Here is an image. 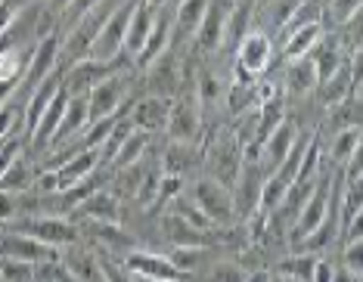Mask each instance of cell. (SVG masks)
Listing matches in <instances>:
<instances>
[{
    "mask_svg": "<svg viewBox=\"0 0 363 282\" xmlns=\"http://www.w3.org/2000/svg\"><path fill=\"white\" fill-rule=\"evenodd\" d=\"M239 168H242V146L233 137L230 124H218L202 137V177H211L220 186L233 189Z\"/></svg>",
    "mask_w": 363,
    "mask_h": 282,
    "instance_id": "cell-1",
    "label": "cell"
},
{
    "mask_svg": "<svg viewBox=\"0 0 363 282\" xmlns=\"http://www.w3.org/2000/svg\"><path fill=\"white\" fill-rule=\"evenodd\" d=\"M277 62V40L252 25V31L239 40V47L230 56V81H258L267 72H274Z\"/></svg>",
    "mask_w": 363,
    "mask_h": 282,
    "instance_id": "cell-2",
    "label": "cell"
},
{
    "mask_svg": "<svg viewBox=\"0 0 363 282\" xmlns=\"http://www.w3.org/2000/svg\"><path fill=\"white\" fill-rule=\"evenodd\" d=\"M125 69H134L128 56H121V60H94V56H84V60H78L72 65H62V90L69 96H87L96 84H103V81H109L112 74H118Z\"/></svg>",
    "mask_w": 363,
    "mask_h": 282,
    "instance_id": "cell-3",
    "label": "cell"
},
{
    "mask_svg": "<svg viewBox=\"0 0 363 282\" xmlns=\"http://www.w3.org/2000/svg\"><path fill=\"white\" fill-rule=\"evenodd\" d=\"M184 50L168 47L164 53H159L155 60L140 72V84H143V94L150 96H162V99H174L180 84H184Z\"/></svg>",
    "mask_w": 363,
    "mask_h": 282,
    "instance_id": "cell-4",
    "label": "cell"
},
{
    "mask_svg": "<svg viewBox=\"0 0 363 282\" xmlns=\"http://www.w3.org/2000/svg\"><path fill=\"white\" fill-rule=\"evenodd\" d=\"M193 202L199 205V211L205 214V220L211 223V230H224V227H233L236 220V208H233V193L227 186H220L218 180L211 177H196L193 184H186Z\"/></svg>",
    "mask_w": 363,
    "mask_h": 282,
    "instance_id": "cell-5",
    "label": "cell"
},
{
    "mask_svg": "<svg viewBox=\"0 0 363 282\" xmlns=\"http://www.w3.org/2000/svg\"><path fill=\"white\" fill-rule=\"evenodd\" d=\"M4 227L16 230V233H26L31 239H38V242L56 248V252H65V248L78 245L81 242V230L75 220L69 218H19L13 223H4Z\"/></svg>",
    "mask_w": 363,
    "mask_h": 282,
    "instance_id": "cell-6",
    "label": "cell"
},
{
    "mask_svg": "<svg viewBox=\"0 0 363 282\" xmlns=\"http://www.w3.org/2000/svg\"><path fill=\"white\" fill-rule=\"evenodd\" d=\"M134 6H137V0H121L109 13V19L103 22L100 35H96L94 47H90L94 60H121L125 56V35H128V22H130Z\"/></svg>",
    "mask_w": 363,
    "mask_h": 282,
    "instance_id": "cell-7",
    "label": "cell"
},
{
    "mask_svg": "<svg viewBox=\"0 0 363 282\" xmlns=\"http://www.w3.org/2000/svg\"><path fill=\"white\" fill-rule=\"evenodd\" d=\"M264 180H267V174L255 159H242V168H239V177L233 184V208H236V220L245 223L252 220L255 214L261 208V189H264Z\"/></svg>",
    "mask_w": 363,
    "mask_h": 282,
    "instance_id": "cell-8",
    "label": "cell"
},
{
    "mask_svg": "<svg viewBox=\"0 0 363 282\" xmlns=\"http://www.w3.org/2000/svg\"><path fill=\"white\" fill-rule=\"evenodd\" d=\"M168 115H171V99L150 96V94H137L128 106V121L134 124L137 130H146V134H152V137L164 134Z\"/></svg>",
    "mask_w": 363,
    "mask_h": 282,
    "instance_id": "cell-9",
    "label": "cell"
},
{
    "mask_svg": "<svg viewBox=\"0 0 363 282\" xmlns=\"http://www.w3.org/2000/svg\"><path fill=\"white\" fill-rule=\"evenodd\" d=\"M69 220H75V223H121L125 220V202H121L109 186H103V189H96V193H90Z\"/></svg>",
    "mask_w": 363,
    "mask_h": 282,
    "instance_id": "cell-10",
    "label": "cell"
},
{
    "mask_svg": "<svg viewBox=\"0 0 363 282\" xmlns=\"http://www.w3.org/2000/svg\"><path fill=\"white\" fill-rule=\"evenodd\" d=\"M130 276H143V279H159V282H184L177 276V270L171 267L168 254L164 252H152V248H134L130 254L118 261Z\"/></svg>",
    "mask_w": 363,
    "mask_h": 282,
    "instance_id": "cell-11",
    "label": "cell"
},
{
    "mask_svg": "<svg viewBox=\"0 0 363 282\" xmlns=\"http://www.w3.org/2000/svg\"><path fill=\"white\" fill-rule=\"evenodd\" d=\"M348 96H360V78L354 74L351 62H345L335 74H329L326 81H320V84L313 87V94H311V99L323 112L333 109V106H338V103H345Z\"/></svg>",
    "mask_w": 363,
    "mask_h": 282,
    "instance_id": "cell-12",
    "label": "cell"
},
{
    "mask_svg": "<svg viewBox=\"0 0 363 282\" xmlns=\"http://www.w3.org/2000/svg\"><path fill=\"white\" fill-rule=\"evenodd\" d=\"M62 69V60H60V35H47L40 38L35 50H31V60H28V69L22 74V90H31L38 87L44 78H50L53 72Z\"/></svg>",
    "mask_w": 363,
    "mask_h": 282,
    "instance_id": "cell-13",
    "label": "cell"
},
{
    "mask_svg": "<svg viewBox=\"0 0 363 282\" xmlns=\"http://www.w3.org/2000/svg\"><path fill=\"white\" fill-rule=\"evenodd\" d=\"M60 261H62V267L69 270L72 282H106L100 252H96V248H90L84 239H81L78 245L60 252Z\"/></svg>",
    "mask_w": 363,
    "mask_h": 282,
    "instance_id": "cell-14",
    "label": "cell"
},
{
    "mask_svg": "<svg viewBox=\"0 0 363 282\" xmlns=\"http://www.w3.org/2000/svg\"><path fill=\"white\" fill-rule=\"evenodd\" d=\"M159 233L162 242L168 248H214V236L211 230H196L186 220L174 218V214H159Z\"/></svg>",
    "mask_w": 363,
    "mask_h": 282,
    "instance_id": "cell-15",
    "label": "cell"
},
{
    "mask_svg": "<svg viewBox=\"0 0 363 282\" xmlns=\"http://www.w3.org/2000/svg\"><path fill=\"white\" fill-rule=\"evenodd\" d=\"M298 130H301V121L298 118H286L274 130V134L264 140V146L258 149V159H255L264 168V174L277 171L279 164H283V159L289 155V149H292V143H295V137H298Z\"/></svg>",
    "mask_w": 363,
    "mask_h": 282,
    "instance_id": "cell-16",
    "label": "cell"
},
{
    "mask_svg": "<svg viewBox=\"0 0 363 282\" xmlns=\"http://www.w3.org/2000/svg\"><path fill=\"white\" fill-rule=\"evenodd\" d=\"M159 155V164L164 174L184 177L189 184V174H202V146H184V143H164Z\"/></svg>",
    "mask_w": 363,
    "mask_h": 282,
    "instance_id": "cell-17",
    "label": "cell"
},
{
    "mask_svg": "<svg viewBox=\"0 0 363 282\" xmlns=\"http://www.w3.org/2000/svg\"><path fill=\"white\" fill-rule=\"evenodd\" d=\"M323 35H326L323 22L301 25V28H295L292 35H286L283 40H277V60L279 62L304 60V56H311V50L320 44V38H323Z\"/></svg>",
    "mask_w": 363,
    "mask_h": 282,
    "instance_id": "cell-18",
    "label": "cell"
},
{
    "mask_svg": "<svg viewBox=\"0 0 363 282\" xmlns=\"http://www.w3.org/2000/svg\"><path fill=\"white\" fill-rule=\"evenodd\" d=\"M96 168H100V152L96 149H81L65 164L56 168V189H72V186L84 184Z\"/></svg>",
    "mask_w": 363,
    "mask_h": 282,
    "instance_id": "cell-19",
    "label": "cell"
},
{
    "mask_svg": "<svg viewBox=\"0 0 363 282\" xmlns=\"http://www.w3.org/2000/svg\"><path fill=\"white\" fill-rule=\"evenodd\" d=\"M311 62H313V69H317V84H320V81H326L329 74H335L348 62V53H345L342 40H338L333 31H326V35L320 38V44L311 50Z\"/></svg>",
    "mask_w": 363,
    "mask_h": 282,
    "instance_id": "cell-20",
    "label": "cell"
},
{
    "mask_svg": "<svg viewBox=\"0 0 363 282\" xmlns=\"http://www.w3.org/2000/svg\"><path fill=\"white\" fill-rule=\"evenodd\" d=\"M152 19H155V10L146 0H137L134 13H130V22H128V35H125V56L134 65V60L143 50L146 38H150V28H152Z\"/></svg>",
    "mask_w": 363,
    "mask_h": 282,
    "instance_id": "cell-21",
    "label": "cell"
},
{
    "mask_svg": "<svg viewBox=\"0 0 363 282\" xmlns=\"http://www.w3.org/2000/svg\"><path fill=\"white\" fill-rule=\"evenodd\" d=\"M90 124L87 118V96H69V103H65V112H62V121H60V128H56V137H53V146H65V143H72L81 130H84Z\"/></svg>",
    "mask_w": 363,
    "mask_h": 282,
    "instance_id": "cell-22",
    "label": "cell"
},
{
    "mask_svg": "<svg viewBox=\"0 0 363 282\" xmlns=\"http://www.w3.org/2000/svg\"><path fill=\"white\" fill-rule=\"evenodd\" d=\"M152 143H155V137L152 134H146V130H130L128 140L118 146V152L112 155V162H109V171H121V168H130V164H137L140 159H146V155L152 152Z\"/></svg>",
    "mask_w": 363,
    "mask_h": 282,
    "instance_id": "cell-23",
    "label": "cell"
},
{
    "mask_svg": "<svg viewBox=\"0 0 363 282\" xmlns=\"http://www.w3.org/2000/svg\"><path fill=\"white\" fill-rule=\"evenodd\" d=\"M35 177H38L35 159L28 152H22L10 168L0 174V189H6V193H28V189H35Z\"/></svg>",
    "mask_w": 363,
    "mask_h": 282,
    "instance_id": "cell-24",
    "label": "cell"
},
{
    "mask_svg": "<svg viewBox=\"0 0 363 282\" xmlns=\"http://www.w3.org/2000/svg\"><path fill=\"white\" fill-rule=\"evenodd\" d=\"M164 254H168L171 267L177 270V276L186 279V276H196L211 258H218V248H168Z\"/></svg>",
    "mask_w": 363,
    "mask_h": 282,
    "instance_id": "cell-25",
    "label": "cell"
},
{
    "mask_svg": "<svg viewBox=\"0 0 363 282\" xmlns=\"http://www.w3.org/2000/svg\"><path fill=\"white\" fill-rule=\"evenodd\" d=\"M333 140L326 143V159L333 168H342L354 155H360V128H345L338 134H329Z\"/></svg>",
    "mask_w": 363,
    "mask_h": 282,
    "instance_id": "cell-26",
    "label": "cell"
},
{
    "mask_svg": "<svg viewBox=\"0 0 363 282\" xmlns=\"http://www.w3.org/2000/svg\"><path fill=\"white\" fill-rule=\"evenodd\" d=\"M313 264H317V254H304V252H289L283 254V258L274 261V273H279V276L292 279V282H311V273H313Z\"/></svg>",
    "mask_w": 363,
    "mask_h": 282,
    "instance_id": "cell-27",
    "label": "cell"
},
{
    "mask_svg": "<svg viewBox=\"0 0 363 282\" xmlns=\"http://www.w3.org/2000/svg\"><path fill=\"white\" fill-rule=\"evenodd\" d=\"M323 128L329 134H338L345 128H360V96H348L345 103L323 112Z\"/></svg>",
    "mask_w": 363,
    "mask_h": 282,
    "instance_id": "cell-28",
    "label": "cell"
},
{
    "mask_svg": "<svg viewBox=\"0 0 363 282\" xmlns=\"http://www.w3.org/2000/svg\"><path fill=\"white\" fill-rule=\"evenodd\" d=\"M245 273L233 258H211L196 273V282H245Z\"/></svg>",
    "mask_w": 363,
    "mask_h": 282,
    "instance_id": "cell-29",
    "label": "cell"
},
{
    "mask_svg": "<svg viewBox=\"0 0 363 282\" xmlns=\"http://www.w3.org/2000/svg\"><path fill=\"white\" fill-rule=\"evenodd\" d=\"M164 214H174V218L186 220L189 227H196V230H205V233H208V230H211V223L205 220V214L199 211V205L193 202V196H189V189H184V193H177L174 198H171V202H168V208H164Z\"/></svg>",
    "mask_w": 363,
    "mask_h": 282,
    "instance_id": "cell-30",
    "label": "cell"
},
{
    "mask_svg": "<svg viewBox=\"0 0 363 282\" xmlns=\"http://www.w3.org/2000/svg\"><path fill=\"white\" fill-rule=\"evenodd\" d=\"M363 0H323V28L335 31L345 22H351L354 16H360Z\"/></svg>",
    "mask_w": 363,
    "mask_h": 282,
    "instance_id": "cell-31",
    "label": "cell"
},
{
    "mask_svg": "<svg viewBox=\"0 0 363 282\" xmlns=\"http://www.w3.org/2000/svg\"><path fill=\"white\" fill-rule=\"evenodd\" d=\"M0 279L4 282H35V264L0 258Z\"/></svg>",
    "mask_w": 363,
    "mask_h": 282,
    "instance_id": "cell-32",
    "label": "cell"
},
{
    "mask_svg": "<svg viewBox=\"0 0 363 282\" xmlns=\"http://www.w3.org/2000/svg\"><path fill=\"white\" fill-rule=\"evenodd\" d=\"M354 276H363V239H351V242H342V264Z\"/></svg>",
    "mask_w": 363,
    "mask_h": 282,
    "instance_id": "cell-33",
    "label": "cell"
},
{
    "mask_svg": "<svg viewBox=\"0 0 363 282\" xmlns=\"http://www.w3.org/2000/svg\"><path fill=\"white\" fill-rule=\"evenodd\" d=\"M96 4H100V0H69V6H65L62 16H60V35H62V31H69L72 25H75L81 16H87Z\"/></svg>",
    "mask_w": 363,
    "mask_h": 282,
    "instance_id": "cell-34",
    "label": "cell"
},
{
    "mask_svg": "<svg viewBox=\"0 0 363 282\" xmlns=\"http://www.w3.org/2000/svg\"><path fill=\"white\" fill-rule=\"evenodd\" d=\"M16 218H19V193L0 189V227H4V223H13Z\"/></svg>",
    "mask_w": 363,
    "mask_h": 282,
    "instance_id": "cell-35",
    "label": "cell"
},
{
    "mask_svg": "<svg viewBox=\"0 0 363 282\" xmlns=\"http://www.w3.org/2000/svg\"><path fill=\"white\" fill-rule=\"evenodd\" d=\"M333 273H335V264L329 258H317L313 264V273H311V282H333Z\"/></svg>",
    "mask_w": 363,
    "mask_h": 282,
    "instance_id": "cell-36",
    "label": "cell"
},
{
    "mask_svg": "<svg viewBox=\"0 0 363 282\" xmlns=\"http://www.w3.org/2000/svg\"><path fill=\"white\" fill-rule=\"evenodd\" d=\"M333 282H363V276H354V273H348L345 267H335Z\"/></svg>",
    "mask_w": 363,
    "mask_h": 282,
    "instance_id": "cell-37",
    "label": "cell"
},
{
    "mask_svg": "<svg viewBox=\"0 0 363 282\" xmlns=\"http://www.w3.org/2000/svg\"><path fill=\"white\" fill-rule=\"evenodd\" d=\"M270 273L274 270H249L245 273V282H270Z\"/></svg>",
    "mask_w": 363,
    "mask_h": 282,
    "instance_id": "cell-38",
    "label": "cell"
},
{
    "mask_svg": "<svg viewBox=\"0 0 363 282\" xmlns=\"http://www.w3.org/2000/svg\"><path fill=\"white\" fill-rule=\"evenodd\" d=\"M146 4H150L152 10H159V6H168V0H146Z\"/></svg>",
    "mask_w": 363,
    "mask_h": 282,
    "instance_id": "cell-39",
    "label": "cell"
},
{
    "mask_svg": "<svg viewBox=\"0 0 363 282\" xmlns=\"http://www.w3.org/2000/svg\"><path fill=\"white\" fill-rule=\"evenodd\" d=\"M270 282H292V279H286V276H279V273H270Z\"/></svg>",
    "mask_w": 363,
    "mask_h": 282,
    "instance_id": "cell-40",
    "label": "cell"
},
{
    "mask_svg": "<svg viewBox=\"0 0 363 282\" xmlns=\"http://www.w3.org/2000/svg\"><path fill=\"white\" fill-rule=\"evenodd\" d=\"M180 4V0H168V6H171V10H174V6Z\"/></svg>",
    "mask_w": 363,
    "mask_h": 282,
    "instance_id": "cell-41",
    "label": "cell"
},
{
    "mask_svg": "<svg viewBox=\"0 0 363 282\" xmlns=\"http://www.w3.org/2000/svg\"><path fill=\"white\" fill-rule=\"evenodd\" d=\"M0 282H4V279H0Z\"/></svg>",
    "mask_w": 363,
    "mask_h": 282,
    "instance_id": "cell-42",
    "label": "cell"
}]
</instances>
